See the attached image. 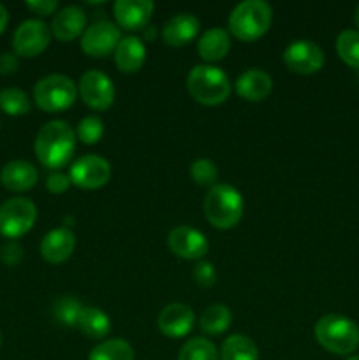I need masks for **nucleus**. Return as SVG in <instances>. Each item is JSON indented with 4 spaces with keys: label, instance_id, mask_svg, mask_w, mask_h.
Here are the masks:
<instances>
[{
    "label": "nucleus",
    "instance_id": "nucleus-1",
    "mask_svg": "<svg viewBox=\"0 0 359 360\" xmlns=\"http://www.w3.org/2000/svg\"><path fill=\"white\" fill-rule=\"evenodd\" d=\"M35 157L44 167L62 169L76 151V132L62 120L48 122L35 137Z\"/></svg>",
    "mask_w": 359,
    "mask_h": 360
},
{
    "label": "nucleus",
    "instance_id": "nucleus-2",
    "mask_svg": "<svg viewBox=\"0 0 359 360\" xmlns=\"http://www.w3.org/2000/svg\"><path fill=\"white\" fill-rule=\"evenodd\" d=\"M243 197L234 186L215 185L208 190L204 199V214L206 220L218 231H229L236 227L243 217Z\"/></svg>",
    "mask_w": 359,
    "mask_h": 360
},
{
    "label": "nucleus",
    "instance_id": "nucleus-3",
    "mask_svg": "<svg viewBox=\"0 0 359 360\" xmlns=\"http://www.w3.org/2000/svg\"><path fill=\"white\" fill-rule=\"evenodd\" d=\"M273 20L270 4L263 0H245L232 9L229 16V30L236 39L252 42L263 37Z\"/></svg>",
    "mask_w": 359,
    "mask_h": 360
},
{
    "label": "nucleus",
    "instance_id": "nucleus-4",
    "mask_svg": "<svg viewBox=\"0 0 359 360\" xmlns=\"http://www.w3.org/2000/svg\"><path fill=\"white\" fill-rule=\"evenodd\" d=\"M315 340L334 355H351L359 347V327L341 315H326L315 323Z\"/></svg>",
    "mask_w": 359,
    "mask_h": 360
},
{
    "label": "nucleus",
    "instance_id": "nucleus-5",
    "mask_svg": "<svg viewBox=\"0 0 359 360\" xmlns=\"http://www.w3.org/2000/svg\"><path fill=\"white\" fill-rule=\"evenodd\" d=\"M187 88L194 101L203 105H218L231 95L227 74L213 65H196L187 77Z\"/></svg>",
    "mask_w": 359,
    "mask_h": 360
},
{
    "label": "nucleus",
    "instance_id": "nucleus-6",
    "mask_svg": "<svg viewBox=\"0 0 359 360\" xmlns=\"http://www.w3.org/2000/svg\"><path fill=\"white\" fill-rule=\"evenodd\" d=\"M77 98V86L70 77L51 74L37 81L34 88V101L46 112H60L69 109Z\"/></svg>",
    "mask_w": 359,
    "mask_h": 360
},
{
    "label": "nucleus",
    "instance_id": "nucleus-7",
    "mask_svg": "<svg viewBox=\"0 0 359 360\" xmlns=\"http://www.w3.org/2000/svg\"><path fill=\"white\" fill-rule=\"evenodd\" d=\"M37 210L32 200L14 197L0 206V234L7 239H16L27 234L35 224Z\"/></svg>",
    "mask_w": 359,
    "mask_h": 360
},
{
    "label": "nucleus",
    "instance_id": "nucleus-8",
    "mask_svg": "<svg viewBox=\"0 0 359 360\" xmlns=\"http://www.w3.org/2000/svg\"><path fill=\"white\" fill-rule=\"evenodd\" d=\"M69 178L77 188L97 190L111 178V165L106 158L97 155H84L70 165Z\"/></svg>",
    "mask_w": 359,
    "mask_h": 360
},
{
    "label": "nucleus",
    "instance_id": "nucleus-9",
    "mask_svg": "<svg viewBox=\"0 0 359 360\" xmlns=\"http://www.w3.org/2000/svg\"><path fill=\"white\" fill-rule=\"evenodd\" d=\"M51 28L39 20H27L13 35V48L18 56L32 58L44 51L51 41Z\"/></svg>",
    "mask_w": 359,
    "mask_h": 360
},
{
    "label": "nucleus",
    "instance_id": "nucleus-10",
    "mask_svg": "<svg viewBox=\"0 0 359 360\" xmlns=\"http://www.w3.org/2000/svg\"><path fill=\"white\" fill-rule=\"evenodd\" d=\"M77 94L84 104L95 111H106L115 102L113 81L101 70H87L77 84Z\"/></svg>",
    "mask_w": 359,
    "mask_h": 360
},
{
    "label": "nucleus",
    "instance_id": "nucleus-11",
    "mask_svg": "<svg viewBox=\"0 0 359 360\" xmlns=\"http://www.w3.org/2000/svg\"><path fill=\"white\" fill-rule=\"evenodd\" d=\"M122 41L118 25L111 21H97L90 25L81 35V49L84 55L92 58H104L109 53H113Z\"/></svg>",
    "mask_w": 359,
    "mask_h": 360
},
{
    "label": "nucleus",
    "instance_id": "nucleus-12",
    "mask_svg": "<svg viewBox=\"0 0 359 360\" xmlns=\"http://www.w3.org/2000/svg\"><path fill=\"white\" fill-rule=\"evenodd\" d=\"M284 62L292 72L313 74L324 65V51L313 41H294L284 51Z\"/></svg>",
    "mask_w": 359,
    "mask_h": 360
},
{
    "label": "nucleus",
    "instance_id": "nucleus-13",
    "mask_svg": "<svg viewBox=\"0 0 359 360\" xmlns=\"http://www.w3.org/2000/svg\"><path fill=\"white\" fill-rule=\"evenodd\" d=\"M168 245L176 257L185 260H199L208 253V239L201 231L187 225L172 229L169 232Z\"/></svg>",
    "mask_w": 359,
    "mask_h": 360
},
{
    "label": "nucleus",
    "instance_id": "nucleus-14",
    "mask_svg": "<svg viewBox=\"0 0 359 360\" xmlns=\"http://www.w3.org/2000/svg\"><path fill=\"white\" fill-rule=\"evenodd\" d=\"M194 322H196V316H194L192 309L180 302L165 306L158 315V329L171 340H178V338H185L187 334H190Z\"/></svg>",
    "mask_w": 359,
    "mask_h": 360
},
{
    "label": "nucleus",
    "instance_id": "nucleus-15",
    "mask_svg": "<svg viewBox=\"0 0 359 360\" xmlns=\"http://www.w3.org/2000/svg\"><path fill=\"white\" fill-rule=\"evenodd\" d=\"M153 9V2L150 0H118L115 2L113 13H115L118 28L134 32L146 27Z\"/></svg>",
    "mask_w": 359,
    "mask_h": 360
},
{
    "label": "nucleus",
    "instance_id": "nucleus-16",
    "mask_svg": "<svg viewBox=\"0 0 359 360\" xmlns=\"http://www.w3.org/2000/svg\"><path fill=\"white\" fill-rule=\"evenodd\" d=\"M76 248V238L67 227L53 229L42 238L41 255L49 264H62L70 259Z\"/></svg>",
    "mask_w": 359,
    "mask_h": 360
},
{
    "label": "nucleus",
    "instance_id": "nucleus-17",
    "mask_svg": "<svg viewBox=\"0 0 359 360\" xmlns=\"http://www.w3.org/2000/svg\"><path fill=\"white\" fill-rule=\"evenodd\" d=\"M51 34L58 41L69 42L80 37L87 30V14L76 6H69L60 9L55 14L51 23Z\"/></svg>",
    "mask_w": 359,
    "mask_h": 360
},
{
    "label": "nucleus",
    "instance_id": "nucleus-18",
    "mask_svg": "<svg viewBox=\"0 0 359 360\" xmlns=\"http://www.w3.org/2000/svg\"><path fill=\"white\" fill-rule=\"evenodd\" d=\"M197 32H199V20L194 14L182 13L165 21L162 28V39L168 46L180 48L190 44L196 39Z\"/></svg>",
    "mask_w": 359,
    "mask_h": 360
},
{
    "label": "nucleus",
    "instance_id": "nucleus-19",
    "mask_svg": "<svg viewBox=\"0 0 359 360\" xmlns=\"http://www.w3.org/2000/svg\"><path fill=\"white\" fill-rule=\"evenodd\" d=\"M37 169L25 160H13L0 171V181L11 192H27L37 183Z\"/></svg>",
    "mask_w": 359,
    "mask_h": 360
},
{
    "label": "nucleus",
    "instance_id": "nucleus-20",
    "mask_svg": "<svg viewBox=\"0 0 359 360\" xmlns=\"http://www.w3.org/2000/svg\"><path fill=\"white\" fill-rule=\"evenodd\" d=\"M273 81L270 74L260 69H248L236 81V94L248 102H260L271 94Z\"/></svg>",
    "mask_w": 359,
    "mask_h": 360
},
{
    "label": "nucleus",
    "instance_id": "nucleus-21",
    "mask_svg": "<svg viewBox=\"0 0 359 360\" xmlns=\"http://www.w3.org/2000/svg\"><path fill=\"white\" fill-rule=\"evenodd\" d=\"M146 60V48L137 37H123L115 49V62L118 70L125 74H134L143 67Z\"/></svg>",
    "mask_w": 359,
    "mask_h": 360
},
{
    "label": "nucleus",
    "instance_id": "nucleus-22",
    "mask_svg": "<svg viewBox=\"0 0 359 360\" xmlns=\"http://www.w3.org/2000/svg\"><path fill=\"white\" fill-rule=\"evenodd\" d=\"M229 49H231V39H229V34L224 28L218 27L204 32L199 44H197L199 56L203 60H206V62H218V60H222L227 55Z\"/></svg>",
    "mask_w": 359,
    "mask_h": 360
},
{
    "label": "nucleus",
    "instance_id": "nucleus-23",
    "mask_svg": "<svg viewBox=\"0 0 359 360\" xmlns=\"http://www.w3.org/2000/svg\"><path fill=\"white\" fill-rule=\"evenodd\" d=\"M77 327H80V330L87 338H92V340H104L109 334V330H111V320H109V316L102 309L87 306L81 311L80 320H77Z\"/></svg>",
    "mask_w": 359,
    "mask_h": 360
},
{
    "label": "nucleus",
    "instance_id": "nucleus-24",
    "mask_svg": "<svg viewBox=\"0 0 359 360\" xmlns=\"http://www.w3.org/2000/svg\"><path fill=\"white\" fill-rule=\"evenodd\" d=\"M220 360H259V350L250 338L232 334L222 343Z\"/></svg>",
    "mask_w": 359,
    "mask_h": 360
},
{
    "label": "nucleus",
    "instance_id": "nucleus-25",
    "mask_svg": "<svg viewBox=\"0 0 359 360\" xmlns=\"http://www.w3.org/2000/svg\"><path fill=\"white\" fill-rule=\"evenodd\" d=\"M232 322V315L229 311L227 306L222 304H213L210 308L204 309V313L201 315L199 327L203 333L211 334V336H217V334L225 333L229 329Z\"/></svg>",
    "mask_w": 359,
    "mask_h": 360
},
{
    "label": "nucleus",
    "instance_id": "nucleus-26",
    "mask_svg": "<svg viewBox=\"0 0 359 360\" xmlns=\"http://www.w3.org/2000/svg\"><path fill=\"white\" fill-rule=\"evenodd\" d=\"M88 360H134V350L123 340H106L90 352Z\"/></svg>",
    "mask_w": 359,
    "mask_h": 360
},
{
    "label": "nucleus",
    "instance_id": "nucleus-27",
    "mask_svg": "<svg viewBox=\"0 0 359 360\" xmlns=\"http://www.w3.org/2000/svg\"><path fill=\"white\" fill-rule=\"evenodd\" d=\"M178 360H220V355L206 338H192L182 347Z\"/></svg>",
    "mask_w": 359,
    "mask_h": 360
},
{
    "label": "nucleus",
    "instance_id": "nucleus-28",
    "mask_svg": "<svg viewBox=\"0 0 359 360\" xmlns=\"http://www.w3.org/2000/svg\"><path fill=\"white\" fill-rule=\"evenodd\" d=\"M81 311H83V306L73 295H60L53 304V315L63 327L77 326Z\"/></svg>",
    "mask_w": 359,
    "mask_h": 360
},
{
    "label": "nucleus",
    "instance_id": "nucleus-29",
    "mask_svg": "<svg viewBox=\"0 0 359 360\" xmlns=\"http://www.w3.org/2000/svg\"><path fill=\"white\" fill-rule=\"evenodd\" d=\"M0 109L9 116H21L30 111V98L20 88H6L0 91Z\"/></svg>",
    "mask_w": 359,
    "mask_h": 360
},
{
    "label": "nucleus",
    "instance_id": "nucleus-30",
    "mask_svg": "<svg viewBox=\"0 0 359 360\" xmlns=\"http://www.w3.org/2000/svg\"><path fill=\"white\" fill-rule=\"evenodd\" d=\"M338 56L347 65L359 69V30H344L336 39Z\"/></svg>",
    "mask_w": 359,
    "mask_h": 360
},
{
    "label": "nucleus",
    "instance_id": "nucleus-31",
    "mask_svg": "<svg viewBox=\"0 0 359 360\" xmlns=\"http://www.w3.org/2000/svg\"><path fill=\"white\" fill-rule=\"evenodd\" d=\"M190 178L199 186L213 188L218 181V169L208 158H199V160H196L190 165Z\"/></svg>",
    "mask_w": 359,
    "mask_h": 360
},
{
    "label": "nucleus",
    "instance_id": "nucleus-32",
    "mask_svg": "<svg viewBox=\"0 0 359 360\" xmlns=\"http://www.w3.org/2000/svg\"><path fill=\"white\" fill-rule=\"evenodd\" d=\"M104 136V123L97 116H87L77 123L76 137L84 144H97Z\"/></svg>",
    "mask_w": 359,
    "mask_h": 360
},
{
    "label": "nucleus",
    "instance_id": "nucleus-33",
    "mask_svg": "<svg viewBox=\"0 0 359 360\" xmlns=\"http://www.w3.org/2000/svg\"><path fill=\"white\" fill-rule=\"evenodd\" d=\"M194 280L199 287L211 288L217 281V271H215L213 264L211 262H199L194 267Z\"/></svg>",
    "mask_w": 359,
    "mask_h": 360
},
{
    "label": "nucleus",
    "instance_id": "nucleus-34",
    "mask_svg": "<svg viewBox=\"0 0 359 360\" xmlns=\"http://www.w3.org/2000/svg\"><path fill=\"white\" fill-rule=\"evenodd\" d=\"M46 186H48V190L51 193H63L70 186V178L62 174V172H53V174L48 176Z\"/></svg>",
    "mask_w": 359,
    "mask_h": 360
},
{
    "label": "nucleus",
    "instance_id": "nucleus-35",
    "mask_svg": "<svg viewBox=\"0 0 359 360\" xmlns=\"http://www.w3.org/2000/svg\"><path fill=\"white\" fill-rule=\"evenodd\" d=\"M27 7L30 11H34L35 14H41V16H49L56 11L58 4L55 0H28Z\"/></svg>",
    "mask_w": 359,
    "mask_h": 360
},
{
    "label": "nucleus",
    "instance_id": "nucleus-36",
    "mask_svg": "<svg viewBox=\"0 0 359 360\" xmlns=\"http://www.w3.org/2000/svg\"><path fill=\"white\" fill-rule=\"evenodd\" d=\"M23 257V250L18 243H7L2 250V260L7 266H16Z\"/></svg>",
    "mask_w": 359,
    "mask_h": 360
},
{
    "label": "nucleus",
    "instance_id": "nucleus-37",
    "mask_svg": "<svg viewBox=\"0 0 359 360\" xmlns=\"http://www.w3.org/2000/svg\"><path fill=\"white\" fill-rule=\"evenodd\" d=\"M20 67V60H18L16 53H2L0 55V74L4 76H9L14 74Z\"/></svg>",
    "mask_w": 359,
    "mask_h": 360
},
{
    "label": "nucleus",
    "instance_id": "nucleus-38",
    "mask_svg": "<svg viewBox=\"0 0 359 360\" xmlns=\"http://www.w3.org/2000/svg\"><path fill=\"white\" fill-rule=\"evenodd\" d=\"M7 21H9V14H7L6 7H4L2 4H0V34H2V32L6 30Z\"/></svg>",
    "mask_w": 359,
    "mask_h": 360
},
{
    "label": "nucleus",
    "instance_id": "nucleus-39",
    "mask_svg": "<svg viewBox=\"0 0 359 360\" xmlns=\"http://www.w3.org/2000/svg\"><path fill=\"white\" fill-rule=\"evenodd\" d=\"M143 30H144V37H146V39H153L155 37V27H151V30H148V27H144Z\"/></svg>",
    "mask_w": 359,
    "mask_h": 360
},
{
    "label": "nucleus",
    "instance_id": "nucleus-40",
    "mask_svg": "<svg viewBox=\"0 0 359 360\" xmlns=\"http://www.w3.org/2000/svg\"><path fill=\"white\" fill-rule=\"evenodd\" d=\"M354 21H355V25H358V28H359V4H358V7H355V13H354Z\"/></svg>",
    "mask_w": 359,
    "mask_h": 360
},
{
    "label": "nucleus",
    "instance_id": "nucleus-41",
    "mask_svg": "<svg viewBox=\"0 0 359 360\" xmlns=\"http://www.w3.org/2000/svg\"><path fill=\"white\" fill-rule=\"evenodd\" d=\"M347 360H359V355H351Z\"/></svg>",
    "mask_w": 359,
    "mask_h": 360
},
{
    "label": "nucleus",
    "instance_id": "nucleus-42",
    "mask_svg": "<svg viewBox=\"0 0 359 360\" xmlns=\"http://www.w3.org/2000/svg\"><path fill=\"white\" fill-rule=\"evenodd\" d=\"M0 341H2V340H0Z\"/></svg>",
    "mask_w": 359,
    "mask_h": 360
}]
</instances>
